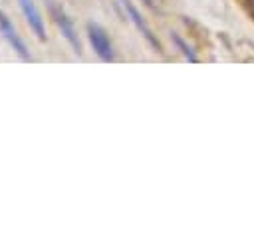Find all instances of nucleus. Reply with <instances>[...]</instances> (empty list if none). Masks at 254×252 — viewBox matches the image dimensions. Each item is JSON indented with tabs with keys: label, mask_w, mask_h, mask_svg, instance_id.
I'll return each mask as SVG.
<instances>
[{
	"label": "nucleus",
	"mask_w": 254,
	"mask_h": 252,
	"mask_svg": "<svg viewBox=\"0 0 254 252\" xmlns=\"http://www.w3.org/2000/svg\"><path fill=\"white\" fill-rule=\"evenodd\" d=\"M50 14H52V18H54L56 26L60 28L62 36H64V38L67 40V44L71 46V50H73L77 56H81V42H79V38H77V30H75V26H73L71 18L65 14V10H64L62 6H58V4H54V2H50Z\"/></svg>",
	"instance_id": "f257e3e1"
},
{
	"label": "nucleus",
	"mask_w": 254,
	"mask_h": 252,
	"mask_svg": "<svg viewBox=\"0 0 254 252\" xmlns=\"http://www.w3.org/2000/svg\"><path fill=\"white\" fill-rule=\"evenodd\" d=\"M87 38H89V44H91V48H93V52L97 54L99 60H103V62H113L115 60L113 44H111L107 32L99 24L87 22Z\"/></svg>",
	"instance_id": "f03ea898"
},
{
	"label": "nucleus",
	"mask_w": 254,
	"mask_h": 252,
	"mask_svg": "<svg viewBox=\"0 0 254 252\" xmlns=\"http://www.w3.org/2000/svg\"><path fill=\"white\" fill-rule=\"evenodd\" d=\"M0 36L12 46V50L24 60V62H32V54L26 46V42L22 40V36L18 34V30L14 28V24L10 22V18L0 10Z\"/></svg>",
	"instance_id": "7ed1b4c3"
},
{
	"label": "nucleus",
	"mask_w": 254,
	"mask_h": 252,
	"mask_svg": "<svg viewBox=\"0 0 254 252\" xmlns=\"http://www.w3.org/2000/svg\"><path fill=\"white\" fill-rule=\"evenodd\" d=\"M18 4H20V10H22V14H24L28 26H30V30L34 32V36L40 42H44L46 40V26H44V18H42L36 2L34 0H18Z\"/></svg>",
	"instance_id": "20e7f679"
},
{
	"label": "nucleus",
	"mask_w": 254,
	"mask_h": 252,
	"mask_svg": "<svg viewBox=\"0 0 254 252\" xmlns=\"http://www.w3.org/2000/svg\"><path fill=\"white\" fill-rule=\"evenodd\" d=\"M119 2H121V6L125 8V12H127L129 20H131V22H133V24L137 26V30H139V32H141V34L145 36V40H147V42H149V44H151V46H153L155 50H161V44H159V40H157V38L153 36L151 28H149V26L145 24V20H143V18L139 16V12H137V8H135V6L131 4V0H119Z\"/></svg>",
	"instance_id": "39448f33"
},
{
	"label": "nucleus",
	"mask_w": 254,
	"mask_h": 252,
	"mask_svg": "<svg viewBox=\"0 0 254 252\" xmlns=\"http://www.w3.org/2000/svg\"><path fill=\"white\" fill-rule=\"evenodd\" d=\"M173 40H175V44H177V46L181 48V52H183V54H185V56H187V58H189L190 62H196V54H194V52H192V50H190V48H189V46L185 44V40H183L181 36L173 34Z\"/></svg>",
	"instance_id": "423d86ee"
},
{
	"label": "nucleus",
	"mask_w": 254,
	"mask_h": 252,
	"mask_svg": "<svg viewBox=\"0 0 254 252\" xmlns=\"http://www.w3.org/2000/svg\"><path fill=\"white\" fill-rule=\"evenodd\" d=\"M238 4H240V6L246 10V14L254 20V0H238Z\"/></svg>",
	"instance_id": "0eeeda50"
},
{
	"label": "nucleus",
	"mask_w": 254,
	"mask_h": 252,
	"mask_svg": "<svg viewBox=\"0 0 254 252\" xmlns=\"http://www.w3.org/2000/svg\"><path fill=\"white\" fill-rule=\"evenodd\" d=\"M143 2H147V4H149V6H151V0H143Z\"/></svg>",
	"instance_id": "6e6552de"
}]
</instances>
